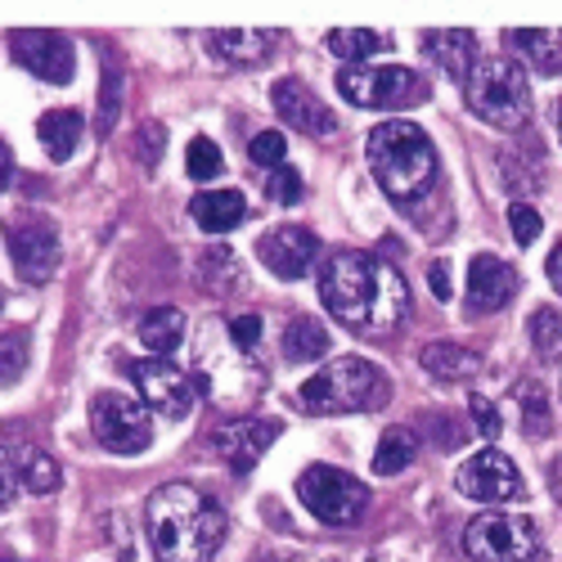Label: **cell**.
<instances>
[{
    "label": "cell",
    "mask_w": 562,
    "mask_h": 562,
    "mask_svg": "<svg viewBox=\"0 0 562 562\" xmlns=\"http://www.w3.org/2000/svg\"><path fill=\"white\" fill-rule=\"evenodd\" d=\"M319 302L351 334L387 338L409 315V289L396 266L379 261L373 252H334L319 270Z\"/></svg>",
    "instance_id": "1"
},
{
    "label": "cell",
    "mask_w": 562,
    "mask_h": 562,
    "mask_svg": "<svg viewBox=\"0 0 562 562\" xmlns=\"http://www.w3.org/2000/svg\"><path fill=\"white\" fill-rule=\"evenodd\" d=\"M149 544L158 562H207L225 540V513L190 482H167L149 495Z\"/></svg>",
    "instance_id": "2"
},
{
    "label": "cell",
    "mask_w": 562,
    "mask_h": 562,
    "mask_svg": "<svg viewBox=\"0 0 562 562\" xmlns=\"http://www.w3.org/2000/svg\"><path fill=\"white\" fill-rule=\"evenodd\" d=\"M369 171L396 203H414L437 180V149L424 126L414 122H383L369 131Z\"/></svg>",
    "instance_id": "3"
},
{
    "label": "cell",
    "mask_w": 562,
    "mask_h": 562,
    "mask_svg": "<svg viewBox=\"0 0 562 562\" xmlns=\"http://www.w3.org/2000/svg\"><path fill=\"white\" fill-rule=\"evenodd\" d=\"M383 401H387L383 369L360 356L329 360L302 383V405L311 414H360V409H379Z\"/></svg>",
    "instance_id": "4"
},
{
    "label": "cell",
    "mask_w": 562,
    "mask_h": 562,
    "mask_svg": "<svg viewBox=\"0 0 562 562\" xmlns=\"http://www.w3.org/2000/svg\"><path fill=\"white\" fill-rule=\"evenodd\" d=\"M463 95H468L473 117H482L486 126H499V131H518L531 113L527 72H522V64H513L504 55H482L473 77L463 81Z\"/></svg>",
    "instance_id": "5"
},
{
    "label": "cell",
    "mask_w": 562,
    "mask_h": 562,
    "mask_svg": "<svg viewBox=\"0 0 562 562\" xmlns=\"http://www.w3.org/2000/svg\"><path fill=\"white\" fill-rule=\"evenodd\" d=\"M338 90L342 100L356 104V109H373V113H396V109H418L428 104V81L418 77L414 68H396V64H383V68H342L338 72Z\"/></svg>",
    "instance_id": "6"
},
{
    "label": "cell",
    "mask_w": 562,
    "mask_h": 562,
    "mask_svg": "<svg viewBox=\"0 0 562 562\" xmlns=\"http://www.w3.org/2000/svg\"><path fill=\"white\" fill-rule=\"evenodd\" d=\"M463 549L477 562H531L540 553V536L536 522L518 513H477L463 531Z\"/></svg>",
    "instance_id": "7"
},
{
    "label": "cell",
    "mask_w": 562,
    "mask_h": 562,
    "mask_svg": "<svg viewBox=\"0 0 562 562\" xmlns=\"http://www.w3.org/2000/svg\"><path fill=\"white\" fill-rule=\"evenodd\" d=\"M297 495H302V504L315 513V518L329 522V527H351L369 508V491L351 473L329 468V463L306 468V473L297 477Z\"/></svg>",
    "instance_id": "8"
},
{
    "label": "cell",
    "mask_w": 562,
    "mask_h": 562,
    "mask_svg": "<svg viewBox=\"0 0 562 562\" xmlns=\"http://www.w3.org/2000/svg\"><path fill=\"white\" fill-rule=\"evenodd\" d=\"M90 432L109 454H145L154 441V418L122 392H100L90 401Z\"/></svg>",
    "instance_id": "9"
},
{
    "label": "cell",
    "mask_w": 562,
    "mask_h": 562,
    "mask_svg": "<svg viewBox=\"0 0 562 562\" xmlns=\"http://www.w3.org/2000/svg\"><path fill=\"white\" fill-rule=\"evenodd\" d=\"M5 248L19 266L27 284H50V274L59 270V225L41 212H23L5 225Z\"/></svg>",
    "instance_id": "10"
},
{
    "label": "cell",
    "mask_w": 562,
    "mask_h": 562,
    "mask_svg": "<svg viewBox=\"0 0 562 562\" xmlns=\"http://www.w3.org/2000/svg\"><path fill=\"white\" fill-rule=\"evenodd\" d=\"M454 486L468 499H482V504H518L527 495L522 473L513 468L504 450H477L473 459H463L454 473Z\"/></svg>",
    "instance_id": "11"
},
{
    "label": "cell",
    "mask_w": 562,
    "mask_h": 562,
    "mask_svg": "<svg viewBox=\"0 0 562 562\" xmlns=\"http://www.w3.org/2000/svg\"><path fill=\"white\" fill-rule=\"evenodd\" d=\"M10 50H14V64L19 68H27L32 77L50 81V86H68L72 72H77L72 41L64 32H41V27L10 32Z\"/></svg>",
    "instance_id": "12"
},
{
    "label": "cell",
    "mask_w": 562,
    "mask_h": 562,
    "mask_svg": "<svg viewBox=\"0 0 562 562\" xmlns=\"http://www.w3.org/2000/svg\"><path fill=\"white\" fill-rule=\"evenodd\" d=\"M131 383H135V392L145 396V405L154 414H167V418H184V414H190L194 387H190V379H184V373L167 356L131 360Z\"/></svg>",
    "instance_id": "13"
},
{
    "label": "cell",
    "mask_w": 562,
    "mask_h": 562,
    "mask_svg": "<svg viewBox=\"0 0 562 562\" xmlns=\"http://www.w3.org/2000/svg\"><path fill=\"white\" fill-rule=\"evenodd\" d=\"M274 441H279V424H270V418H252V414L225 418V424L212 432V450L221 454L225 468H234V473H252Z\"/></svg>",
    "instance_id": "14"
},
{
    "label": "cell",
    "mask_w": 562,
    "mask_h": 562,
    "mask_svg": "<svg viewBox=\"0 0 562 562\" xmlns=\"http://www.w3.org/2000/svg\"><path fill=\"white\" fill-rule=\"evenodd\" d=\"M270 104H274V113H279V122H284V126H297L302 135H315V139H329V135H338V126H342L338 113L324 104L311 86H302L297 77L274 81Z\"/></svg>",
    "instance_id": "15"
},
{
    "label": "cell",
    "mask_w": 562,
    "mask_h": 562,
    "mask_svg": "<svg viewBox=\"0 0 562 562\" xmlns=\"http://www.w3.org/2000/svg\"><path fill=\"white\" fill-rule=\"evenodd\" d=\"M257 257L279 274V279H302L311 274L315 257H319V239L306 225H279L270 234H261Z\"/></svg>",
    "instance_id": "16"
},
{
    "label": "cell",
    "mask_w": 562,
    "mask_h": 562,
    "mask_svg": "<svg viewBox=\"0 0 562 562\" xmlns=\"http://www.w3.org/2000/svg\"><path fill=\"white\" fill-rule=\"evenodd\" d=\"M513 293H518V270L499 257H473V266H468V311H504Z\"/></svg>",
    "instance_id": "17"
},
{
    "label": "cell",
    "mask_w": 562,
    "mask_h": 562,
    "mask_svg": "<svg viewBox=\"0 0 562 562\" xmlns=\"http://www.w3.org/2000/svg\"><path fill=\"white\" fill-rule=\"evenodd\" d=\"M418 41H424V55L432 59V68L441 72V77H450V81H468V77H473V68H477V36L473 32H454V27H446V32H424V36H418Z\"/></svg>",
    "instance_id": "18"
},
{
    "label": "cell",
    "mask_w": 562,
    "mask_h": 562,
    "mask_svg": "<svg viewBox=\"0 0 562 562\" xmlns=\"http://www.w3.org/2000/svg\"><path fill=\"white\" fill-rule=\"evenodd\" d=\"M212 55L229 68H252L261 64L266 55H274L279 45V32H266V27H229V32H212L207 36Z\"/></svg>",
    "instance_id": "19"
},
{
    "label": "cell",
    "mask_w": 562,
    "mask_h": 562,
    "mask_svg": "<svg viewBox=\"0 0 562 562\" xmlns=\"http://www.w3.org/2000/svg\"><path fill=\"white\" fill-rule=\"evenodd\" d=\"M508 45L540 77H562V27H513L508 32Z\"/></svg>",
    "instance_id": "20"
},
{
    "label": "cell",
    "mask_w": 562,
    "mask_h": 562,
    "mask_svg": "<svg viewBox=\"0 0 562 562\" xmlns=\"http://www.w3.org/2000/svg\"><path fill=\"white\" fill-rule=\"evenodd\" d=\"M418 364H424L441 383H468V379H477L482 373V360L468 347H459V342H428L424 351H418Z\"/></svg>",
    "instance_id": "21"
},
{
    "label": "cell",
    "mask_w": 562,
    "mask_h": 562,
    "mask_svg": "<svg viewBox=\"0 0 562 562\" xmlns=\"http://www.w3.org/2000/svg\"><path fill=\"white\" fill-rule=\"evenodd\" d=\"M190 216H194L207 234H225V229H234V225L248 216V203H244L239 190H207V194H199V199L190 203Z\"/></svg>",
    "instance_id": "22"
},
{
    "label": "cell",
    "mask_w": 562,
    "mask_h": 562,
    "mask_svg": "<svg viewBox=\"0 0 562 562\" xmlns=\"http://www.w3.org/2000/svg\"><path fill=\"white\" fill-rule=\"evenodd\" d=\"M36 139L55 162H68L81 145V113L77 109H50L36 122Z\"/></svg>",
    "instance_id": "23"
},
{
    "label": "cell",
    "mask_w": 562,
    "mask_h": 562,
    "mask_svg": "<svg viewBox=\"0 0 562 562\" xmlns=\"http://www.w3.org/2000/svg\"><path fill=\"white\" fill-rule=\"evenodd\" d=\"M10 463H14V473H19V486H27L32 495H50L64 486V473H59V463L36 450V446H14L10 450Z\"/></svg>",
    "instance_id": "24"
},
{
    "label": "cell",
    "mask_w": 562,
    "mask_h": 562,
    "mask_svg": "<svg viewBox=\"0 0 562 562\" xmlns=\"http://www.w3.org/2000/svg\"><path fill=\"white\" fill-rule=\"evenodd\" d=\"M139 342H145L154 356H171L184 342V311L180 306H154L145 319H139Z\"/></svg>",
    "instance_id": "25"
},
{
    "label": "cell",
    "mask_w": 562,
    "mask_h": 562,
    "mask_svg": "<svg viewBox=\"0 0 562 562\" xmlns=\"http://www.w3.org/2000/svg\"><path fill=\"white\" fill-rule=\"evenodd\" d=\"M199 284L207 293H234L244 284V261L234 257L229 248H207L199 257Z\"/></svg>",
    "instance_id": "26"
},
{
    "label": "cell",
    "mask_w": 562,
    "mask_h": 562,
    "mask_svg": "<svg viewBox=\"0 0 562 562\" xmlns=\"http://www.w3.org/2000/svg\"><path fill=\"white\" fill-rule=\"evenodd\" d=\"M324 351H329V329H324L319 319L311 315H297L289 329H284V356L293 364H306V360H319Z\"/></svg>",
    "instance_id": "27"
},
{
    "label": "cell",
    "mask_w": 562,
    "mask_h": 562,
    "mask_svg": "<svg viewBox=\"0 0 562 562\" xmlns=\"http://www.w3.org/2000/svg\"><path fill=\"white\" fill-rule=\"evenodd\" d=\"M324 45H329V55H338V59H347L356 68L369 55H383L387 36L373 32V27H338V32H329V41H324Z\"/></svg>",
    "instance_id": "28"
},
{
    "label": "cell",
    "mask_w": 562,
    "mask_h": 562,
    "mask_svg": "<svg viewBox=\"0 0 562 562\" xmlns=\"http://www.w3.org/2000/svg\"><path fill=\"white\" fill-rule=\"evenodd\" d=\"M414 454H418L414 432L409 428H387L383 441H379V454H373V473H379V477H396V473H405V468L414 463Z\"/></svg>",
    "instance_id": "29"
},
{
    "label": "cell",
    "mask_w": 562,
    "mask_h": 562,
    "mask_svg": "<svg viewBox=\"0 0 562 562\" xmlns=\"http://www.w3.org/2000/svg\"><path fill=\"white\" fill-rule=\"evenodd\" d=\"M27 360H32V347H27V334L23 329H5V334H0V387H14L23 379Z\"/></svg>",
    "instance_id": "30"
},
{
    "label": "cell",
    "mask_w": 562,
    "mask_h": 562,
    "mask_svg": "<svg viewBox=\"0 0 562 562\" xmlns=\"http://www.w3.org/2000/svg\"><path fill=\"white\" fill-rule=\"evenodd\" d=\"M221 149H216V139L207 135H194L190 139V149H184V171H190L194 180H216L221 176Z\"/></svg>",
    "instance_id": "31"
},
{
    "label": "cell",
    "mask_w": 562,
    "mask_h": 562,
    "mask_svg": "<svg viewBox=\"0 0 562 562\" xmlns=\"http://www.w3.org/2000/svg\"><path fill=\"white\" fill-rule=\"evenodd\" d=\"M531 342L549 364H562V315L558 311H540L531 319Z\"/></svg>",
    "instance_id": "32"
},
{
    "label": "cell",
    "mask_w": 562,
    "mask_h": 562,
    "mask_svg": "<svg viewBox=\"0 0 562 562\" xmlns=\"http://www.w3.org/2000/svg\"><path fill=\"white\" fill-rule=\"evenodd\" d=\"M266 194H270L274 203L293 207V203H302V199H306V184H302V176H297L289 162H279V167H270V171H266Z\"/></svg>",
    "instance_id": "33"
},
{
    "label": "cell",
    "mask_w": 562,
    "mask_h": 562,
    "mask_svg": "<svg viewBox=\"0 0 562 562\" xmlns=\"http://www.w3.org/2000/svg\"><path fill=\"white\" fill-rule=\"evenodd\" d=\"M135 149H139V162H145L149 171L158 167V158H162V149H167V126H158V122H145L135 131Z\"/></svg>",
    "instance_id": "34"
},
{
    "label": "cell",
    "mask_w": 562,
    "mask_h": 562,
    "mask_svg": "<svg viewBox=\"0 0 562 562\" xmlns=\"http://www.w3.org/2000/svg\"><path fill=\"white\" fill-rule=\"evenodd\" d=\"M508 229H513V239H518L522 248L540 239V212L531 203H513L508 207Z\"/></svg>",
    "instance_id": "35"
},
{
    "label": "cell",
    "mask_w": 562,
    "mask_h": 562,
    "mask_svg": "<svg viewBox=\"0 0 562 562\" xmlns=\"http://www.w3.org/2000/svg\"><path fill=\"white\" fill-rule=\"evenodd\" d=\"M284 135H279V131H261V135H252V145H248V154H252V162L257 167H279V162H284Z\"/></svg>",
    "instance_id": "36"
},
{
    "label": "cell",
    "mask_w": 562,
    "mask_h": 562,
    "mask_svg": "<svg viewBox=\"0 0 562 562\" xmlns=\"http://www.w3.org/2000/svg\"><path fill=\"white\" fill-rule=\"evenodd\" d=\"M117 104H122V72H117V64L109 59V68H104V113H100V135H109L113 131V122H117Z\"/></svg>",
    "instance_id": "37"
},
{
    "label": "cell",
    "mask_w": 562,
    "mask_h": 562,
    "mask_svg": "<svg viewBox=\"0 0 562 562\" xmlns=\"http://www.w3.org/2000/svg\"><path fill=\"white\" fill-rule=\"evenodd\" d=\"M522 396H531V414H522V428L531 432V437H544L549 428H553V418H549V401H544V392L531 383V387H518Z\"/></svg>",
    "instance_id": "38"
},
{
    "label": "cell",
    "mask_w": 562,
    "mask_h": 562,
    "mask_svg": "<svg viewBox=\"0 0 562 562\" xmlns=\"http://www.w3.org/2000/svg\"><path fill=\"white\" fill-rule=\"evenodd\" d=\"M229 338H234V347L252 351V347H257V338H261V319H257V315H239V319H229Z\"/></svg>",
    "instance_id": "39"
},
{
    "label": "cell",
    "mask_w": 562,
    "mask_h": 562,
    "mask_svg": "<svg viewBox=\"0 0 562 562\" xmlns=\"http://www.w3.org/2000/svg\"><path fill=\"white\" fill-rule=\"evenodd\" d=\"M19 495V473H14V463H10V450L0 446V508H10Z\"/></svg>",
    "instance_id": "40"
},
{
    "label": "cell",
    "mask_w": 562,
    "mask_h": 562,
    "mask_svg": "<svg viewBox=\"0 0 562 562\" xmlns=\"http://www.w3.org/2000/svg\"><path fill=\"white\" fill-rule=\"evenodd\" d=\"M473 414H477V432L495 441V437H499V414H495V405L482 401V396H473Z\"/></svg>",
    "instance_id": "41"
},
{
    "label": "cell",
    "mask_w": 562,
    "mask_h": 562,
    "mask_svg": "<svg viewBox=\"0 0 562 562\" xmlns=\"http://www.w3.org/2000/svg\"><path fill=\"white\" fill-rule=\"evenodd\" d=\"M446 270H450L446 261H432V266H428V284H432V293H437L441 302L450 297V274H446Z\"/></svg>",
    "instance_id": "42"
},
{
    "label": "cell",
    "mask_w": 562,
    "mask_h": 562,
    "mask_svg": "<svg viewBox=\"0 0 562 562\" xmlns=\"http://www.w3.org/2000/svg\"><path fill=\"white\" fill-rule=\"evenodd\" d=\"M10 176H14V154H10L5 139H0V190L10 184Z\"/></svg>",
    "instance_id": "43"
},
{
    "label": "cell",
    "mask_w": 562,
    "mask_h": 562,
    "mask_svg": "<svg viewBox=\"0 0 562 562\" xmlns=\"http://www.w3.org/2000/svg\"><path fill=\"white\" fill-rule=\"evenodd\" d=\"M549 284H553V289L562 293V244H558V248L549 252Z\"/></svg>",
    "instance_id": "44"
},
{
    "label": "cell",
    "mask_w": 562,
    "mask_h": 562,
    "mask_svg": "<svg viewBox=\"0 0 562 562\" xmlns=\"http://www.w3.org/2000/svg\"><path fill=\"white\" fill-rule=\"evenodd\" d=\"M553 122H558V139H562V100H558V109H553Z\"/></svg>",
    "instance_id": "45"
},
{
    "label": "cell",
    "mask_w": 562,
    "mask_h": 562,
    "mask_svg": "<svg viewBox=\"0 0 562 562\" xmlns=\"http://www.w3.org/2000/svg\"><path fill=\"white\" fill-rule=\"evenodd\" d=\"M0 562H14V558H0Z\"/></svg>",
    "instance_id": "46"
}]
</instances>
